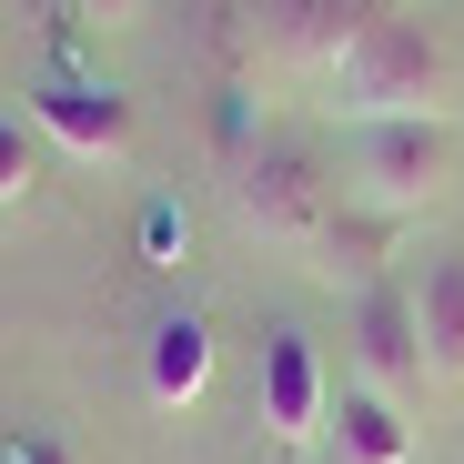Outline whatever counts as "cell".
<instances>
[{"instance_id": "6da1fadb", "label": "cell", "mask_w": 464, "mask_h": 464, "mask_svg": "<svg viewBox=\"0 0 464 464\" xmlns=\"http://www.w3.org/2000/svg\"><path fill=\"white\" fill-rule=\"evenodd\" d=\"M334 121H454V51L424 11H363L324 61Z\"/></svg>"}, {"instance_id": "7a4b0ae2", "label": "cell", "mask_w": 464, "mask_h": 464, "mask_svg": "<svg viewBox=\"0 0 464 464\" xmlns=\"http://www.w3.org/2000/svg\"><path fill=\"white\" fill-rule=\"evenodd\" d=\"M334 162L314 141H293V131H253L243 151H232V232L263 253H314L324 232H334Z\"/></svg>"}, {"instance_id": "3957f363", "label": "cell", "mask_w": 464, "mask_h": 464, "mask_svg": "<svg viewBox=\"0 0 464 464\" xmlns=\"http://www.w3.org/2000/svg\"><path fill=\"white\" fill-rule=\"evenodd\" d=\"M464 141L454 121H343V202L383 212V222H414L454 192Z\"/></svg>"}, {"instance_id": "277c9868", "label": "cell", "mask_w": 464, "mask_h": 464, "mask_svg": "<svg viewBox=\"0 0 464 464\" xmlns=\"http://www.w3.org/2000/svg\"><path fill=\"white\" fill-rule=\"evenodd\" d=\"M343 353H353V383L363 394H383V404H424V383H434V363H424V324H414V283H353V303H343Z\"/></svg>"}, {"instance_id": "5b68a950", "label": "cell", "mask_w": 464, "mask_h": 464, "mask_svg": "<svg viewBox=\"0 0 464 464\" xmlns=\"http://www.w3.org/2000/svg\"><path fill=\"white\" fill-rule=\"evenodd\" d=\"M21 121L41 141H61L71 162H92V172H131V151H141V121L111 82H82V71H51V82L21 92Z\"/></svg>"}, {"instance_id": "8992f818", "label": "cell", "mask_w": 464, "mask_h": 464, "mask_svg": "<svg viewBox=\"0 0 464 464\" xmlns=\"http://www.w3.org/2000/svg\"><path fill=\"white\" fill-rule=\"evenodd\" d=\"M253 394H263V434L283 444V454H314L324 444V424H334V383H324V353H314V334H263V373H253Z\"/></svg>"}, {"instance_id": "52a82bcc", "label": "cell", "mask_w": 464, "mask_h": 464, "mask_svg": "<svg viewBox=\"0 0 464 464\" xmlns=\"http://www.w3.org/2000/svg\"><path fill=\"white\" fill-rule=\"evenodd\" d=\"M141 394H151V414H192V404L212 394V324H202V314H162V324H151V343H141Z\"/></svg>"}, {"instance_id": "ba28073f", "label": "cell", "mask_w": 464, "mask_h": 464, "mask_svg": "<svg viewBox=\"0 0 464 464\" xmlns=\"http://www.w3.org/2000/svg\"><path fill=\"white\" fill-rule=\"evenodd\" d=\"M414 324H424L434 383H464V253H424L414 263Z\"/></svg>"}, {"instance_id": "9c48e42d", "label": "cell", "mask_w": 464, "mask_h": 464, "mask_svg": "<svg viewBox=\"0 0 464 464\" xmlns=\"http://www.w3.org/2000/svg\"><path fill=\"white\" fill-rule=\"evenodd\" d=\"M324 434L343 444V464H414V414L383 404V394H363V383L334 394V424Z\"/></svg>"}, {"instance_id": "30bf717a", "label": "cell", "mask_w": 464, "mask_h": 464, "mask_svg": "<svg viewBox=\"0 0 464 464\" xmlns=\"http://www.w3.org/2000/svg\"><path fill=\"white\" fill-rule=\"evenodd\" d=\"M253 31L283 61H334L353 41V0H253Z\"/></svg>"}, {"instance_id": "8fae6325", "label": "cell", "mask_w": 464, "mask_h": 464, "mask_svg": "<svg viewBox=\"0 0 464 464\" xmlns=\"http://www.w3.org/2000/svg\"><path fill=\"white\" fill-rule=\"evenodd\" d=\"M31 192H41V141H31V121L0 111V212L31 202Z\"/></svg>"}, {"instance_id": "7c38bea8", "label": "cell", "mask_w": 464, "mask_h": 464, "mask_svg": "<svg viewBox=\"0 0 464 464\" xmlns=\"http://www.w3.org/2000/svg\"><path fill=\"white\" fill-rule=\"evenodd\" d=\"M71 21H82V31H141L151 0H71Z\"/></svg>"}, {"instance_id": "4fadbf2b", "label": "cell", "mask_w": 464, "mask_h": 464, "mask_svg": "<svg viewBox=\"0 0 464 464\" xmlns=\"http://www.w3.org/2000/svg\"><path fill=\"white\" fill-rule=\"evenodd\" d=\"M0 464H71V444H51V434H11V444H0Z\"/></svg>"}, {"instance_id": "5bb4252c", "label": "cell", "mask_w": 464, "mask_h": 464, "mask_svg": "<svg viewBox=\"0 0 464 464\" xmlns=\"http://www.w3.org/2000/svg\"><path fill=\"white\" fill-rule=\"evenodd\" d=\"M21 21H41V31H82V21H71V0H21Z\"/></svg>"}]
</instances>
